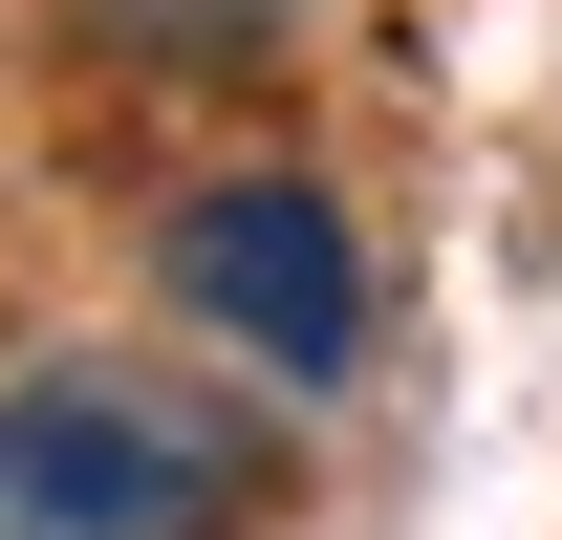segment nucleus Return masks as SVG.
I'll list each match as a JSON object with an SVG mask.
<instances>
[{"label":"nucleus","mask_w":562,"mask_h":540,"mask_svg":"<svg viewBox=\"0 0 562 540\" xmlns=\"http://www.w3.org/2000/svg\"><path fill=\"white\" fill-rule=\"evenodd\" d=\"M109 22H151V66H260L281 0H109Z\"/></svg>","instance_id":"obj_3"},{"label":"nucleus","mask_w":562,"mask_h":540,"mask_svg":"<svg viewBox=\"0 0 562 540\" xmlns=\"http://www.w3.org/2000/svg\"><path fill=\"white\" fill-rule=\"evenodd\" d=\"M260 497V432L151 368H22L0 390V540H216Z\"/></svg>","instance_id":"obj_1"},{"label":"nucleus","mask_w":562,"mask_h":540,"mask_svg":"<svg viewBox=\"0 0 562 540\" xmlns=\"http://www.w3.org/2000/svg\"><path fill=\"white\" fill-rule=\"evenodd\" d=\"M173 303H195L216 346H260L281 390H325L368 346V260L347 216L303 195V173H216V195H173Z\"/></svg>","instance_id":"obj_2"}]
</instances>
